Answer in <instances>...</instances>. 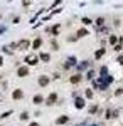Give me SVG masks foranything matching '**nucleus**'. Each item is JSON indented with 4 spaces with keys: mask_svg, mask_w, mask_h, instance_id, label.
Masks as SVG:
<instances>
[{
    "mask_svg": "<svg viewBox=\"0 0 123 126\" xmlns=\"http://www.w3.org/2000/svg\"><path fill=\"white\" fill-rule=\"evenodd\" d=\"M25 62H27V66H37L39 64V57L36 56V54H30V56L25 57Z\"/></svg>",
    "mask_w": 123,
    "mask_h": 126,
    "instance_id": "nucleus-1",
    "label": "nucleus"
},
{
    "mask_svg": "<svg viewBox=\"0 0 123 126\" xmlns=\"http://www.w3.org/2000/svg\"><path fill=\"white\" fill-rule=\"evenodd\" d=\"M29 47H30V42H29L27 39H22L20 42H17V49H19V50H27Z\"/></svg>",
    "mask_w": 123,
    "mask_h": 126,
    "instance_id": "nucleus-2",
    "label": "nucleus"
},
{
    "mask_svg": "<svg viewBox=\"0 0 123 126\" xmlns=\"http://www.w3.org/2000/svg\"><path fill=\"white\" fill-rule=\"evenodd\" d=\"M56 101H57V94L56 93H51V94L47 96V99H46V104H47V106H54Z\"/></svg>",
    "mask_w": 123,
    "mask_h": 126,
    "instance_id": "nucleus-3",
    "label": "nucleus"
},
{
    "mask_svg": "<svg viewBox=\"0 0 123 126\" xmlns=\"http://www.w3.org/2000/svg\"><path fill=\"white\" fill-rule=\"evenodd\" d=\"M17 76H19V78L29 76V66H20V67L17 69Z\"/></svg>",
    "mask_w": 123,
    "mask_h": 126,
    "instance_id": "nucleus-4",
    "label": "nucleus"
},
{
    "mask_svg": "<svg viewBox=\"0 0 123 126\" xmlns=\"http://www.w3.org/2000/svg\"><path fill=\"white\" fill-rule=\"evenodd\" d=\"M74 106H76V109H83V108L86 106V101L83 99V97H76V101H74Z\"/></svg>",
    "mask_w": 123,
    "mask_h": 126,
    "instance_id": "nucleus-5",
    "label": "nucleus"
},
{
    "mask_svg": "<svg viewBox=\"0 0 123 126\" xmlns=\"http://www.w3.org/2000/svg\"><path fill=\"white\" fill-rule=\"evenodd\" d=\"M37 82H39V86H41V87H46L49 84V78H47V76H41Z\"/></svg>",
    "mask_w": 123,
    "mask_h": 126,
    "instance_id": "nucleus-6",
    "label": "nucleus"
},
{
    "mask_svg": "<svg viewBox=\"0 0 123 126\" xmlns=\"http://www.w3.org/2000/svg\"><path fill=\"white\" fill-rule=\"evenodd\" d=\"M32 103H34V104H42V103H44V96H42V94H36V96H34V99H32Z\"/></svg>",
    "mask_w": 123,
    "mask_h": 126,
    "instance_id": "nucleus-7",
    "label": "nucleus"
},
{
    "mask_svg": "<svg viewBox=\"0 0 123 126\" xmlns=\"http://www.w3.org/2000/svg\"><path fill=\"white\" fill-rule=\"evenodd\" d=\"M81 79H83L81 74H74V76H71V78H69V82H71V84H78Z\"/></svg>",
    "mask_w": 123,
    "mask_h": 126,
    "instance_id": "nucleus-8",
    "label": "nucleus"
},
{
    "mask_svg": "<svg viewBox=\"0 0 123 126\" xmlns=\"http://www.w3.org/2000/svg\"><path fill=\"white\" fill-rule=\"evenodd\" d=\"M12 97H14V99H22V97H24V93H22V89H15V91L12 93Z\"/></svg>",
    "mask_w": 123,
    "mask_h": 126,
    "instance_id": "nucleus-9",
    "label": "nucleus"
},
{
    "mask_svg": "<svg viewBox=\"0 0 123 126\" xmlns=\"http://www.w3.org/2000/svg\"><path fill=\"white\" fill-rule=\"evenodd\" d=\"M73 66H76V57H73V56H71V57L67 59V62L64 64V67L69 69V67H73Z\"/></svg>",
    "mask_w": 123,
    "mask_h": 126,
    "instance_id": "nucleus-10",
    "label": "nucleus"
},
{
    "mask_svg": "<svg viewBox=\"0 0 123 126\" xmlns=\"http://www.w3.org/2000/svg\"><path fill=\"white\" fill-rule=\"evenodd\" d=\"M41 46H42V39H41V37H37V39H34V42L30 44V47H32V49H39Z\"/></svg>",
    "mask_w": 123,
    "mask_h": 126,
    "instance_id": "nucleus-11",
    "label": "nucleus"
},
{
    "mask_svg": "<svg viewBox=\"0 0 123 126\" xmlns=\"http://www.w3.org/2000/svg\"><path fill=\"white\" fill-rule=\"evenodd\" d=\"M39 61H42V62H49V61H51V56H49L47 52H41V56H39Z\"/></svg>",
    "mask_w": 123,
    "mask_h": 126,
    "instance_id": "nucleus-12",
    "label": "nucleus"
},
{
    "mask_svg": "<svg viewBox=\"0 0 123 126\" xmlns=\"http://www.w3.org/2000/svg\"><path fill=\"white\" fill-rule=\"evenodd\" d=\"M67 121H69V116H59L56 119V125H66Z\"/></svg>",
    "mask_w": 123,
    "mask_h": 126,
    "instance_id": "nucleus-13",
    "label": "nucleus"
},
{
    "mask_svg": "<svg viewBox=\"0 0 123 126\" xmlns=\"http://www.w3.org/2000/svg\"><path fill=\"white\" fill-rule=\"evenodd\" d=\"M104 54H106V49H98L95 52V59H101Z\"/></svg>",
    "mask_w": 123,
    "mask_h": 126,
    "instance_id": "nucleus-14",
    "label": "nucleus"
},
{
    "mask_svg": "<svg viewBox=\"0 0 123 126\" xmlns=\"http://www.w3.org/2000/svg\"><path fill=\"white\" fill-rule=\"evenodd\" d=\"M59 29H61V25L57 24V25H54V27H52V29H46V30H47V32H52L54 35H57V34H59Z\"/></svg>",
    "mask_w": 123,
    "mask_h": 126,
    "instance_id": "nucleus-15",
    "label": "nucleus"
},
{
    "mask_svg": "<svg viewBox=\"0 0 123 126\" xmlns=\"http://www.w3.org/2000/svg\"><path fill=\"white\" fill-rule=\"evenodd\" d=\"M76 35H78V37H86V35H88V30H86V29H79Z\"/></svg>",
    "mask_w": 123,
    "mask_h": 126,
    "instance_id": "nucleus-16",
    "label": "nucleus"
},
{
    "mask_svg": "<svg viewBox=\"0 0 123 126\" xmlns=\"http://www.w3.org/2000/svg\"><path fill=\"white\" fill-rule=\"evenodd\" d=\"M81 22H83V25H91V24H93V20L88 19V17H83V19H81Z\"/></svg>",
    "mask_w": 123,
    "mask_h": 126,
    "instance_id": "nucleus-17",
    "label": "nucleus"
},
{
    "mask_svg": "<svg viewBox=\"0 0 123 126\" xmlns=\"http://www.w3.org/2000/svg\"><path fill=\"white\" fill-rule=\"evenodd\" d=\"M110 44H111V46H116V44H118V37H116V35H110Z\"/></svg>",
    "mask_w": 123,
    "mask_h": 126,
    "instance_id": "nucleus-18",
    "label": "nucleus"
},
{
    "mask_svg": "<svg viewBox=\"0 0 123 126\" xmlns=\"http://www.w3.org/2000/svg\"><path fill=\"white\" fill-rule=\"evenodd\" d=\"M104 118H106V119H113V111H111V109H106Z\"/></svg>",
    "mask_w": 123,
    "mask_h": 126,
    "instance_id": "nucleus-19",
    "label": "nucleus"
},
{
    "mask_svg": "<svg viewBox=\"0 0 123 126\" xmlns=\"http://www.w3.org/2000/svg\"><path fill=\"white\" fill-rule=\"evenodd\" d=\"M95 22H96V25H98V27H103V24H104V19H103V17H98V19H96Z\"/></svg>",
    "mask_w": 123,
    "mask_h": 126,
    "instance_id": "nucleus-20",
    "label": "nucleus"
},
{
    "mask_svg": "<svg viewBox=\"0 0 123 126\" xmlns=\"http://www.w3.org/2000/svg\"><path fill=\"white\" fill-rule=\"evenodd\" d=\"M84 94H86V97H88V99H91V97L95 96V93H93L91 89H86V93H84Z\"/></svg>",
    "mask_w": 123,
    "mask_h": 126,
    "instance_id": "nucleus-21",
    "label": "nucleus"
},
{
    "mask_svg": "<svg viewBox=\"0 0 123 126\" xmlns=\"http://www.w3.org/2000/svg\"><path fill=\"white\" fill-rule=\"evenodd\" d=\"M86 67H88V62H86V61L83 62V64H78V69H79V71H84Z\"/></svg>",
    "mask_w": 123,
    "mask_h": 126,
    "instance_id": "nucleus-22",
    "label": "nucleus"
},
{
    "mask_svg": "<svg viewBox=\"0 0 123 126\" xmlns=\"http://www.w3.org/2000/svg\"><path fill=\"white\" fill-rule=\"evenodd\" d=\"M20 119H22V121H25V119H29V113H27V111H24V113L20 114Z\"/></svg>",
    "mask_w": 123,
    "mask_h": 126,
    "instance_id": "nucleus-23",
    "label": "nucleus"
},
{
    "mask_svg": "<svg viewBox=\"0 0 123 126\" xmlns=\"http://www.w3.org/2000/svg\"><path fill=\"white\" fill-rule=\"evenodd\" d=\"M2 49H3V52H5V54H9V56H12V54H14V50H12L10 47H2Z\"/></svg>",
    "mask_w": 123,
    "mask_h": 126,
    "instance_id": "nucleus-24",
    "label": "nucleus"
},
{
    "mask_svg": "<svg viewBox=\"0 0 123 126\" xmlns=\"http://www.w3.org/2000/svg\"><path fill=\"white\" fill-rule=\"evenodd\" d=\"M10 114H12V111H5L3 114H0V118H2V119H5V118H9Z\"/></svg>",
    "mask_w": 123,
    "mask_h": 126,
    "instance_id": "nucleus-25",
    "label": "nucleus"
},
{
    "mask_svg": "<svg viewBox=\"0 0 123 126\" xmlns=\"http://www.w3.org/2000/svg\"><path fill=\"white\" fill-rule=\"evenodd\" d=\"M51 46H52V49H54V50H59V44H57L56 40H52V42H51Z\"/></svg>",
    "mask_w": 123,
    "mask_h": 126,
    "instance_id": "nucleus-26",
    "label": "nucleus"
},
{
    "mask_svg": "<svg viewBox=\"0 0 123 126\" xmlns=\"http://www.w3.org/2000/svg\"><path fill=\"white\" fill-rule=\"evenodd\" d=\"M100 74H101V76L108 74V67H106V66H103V67H101V71H100Z\"/></svg>",
    "mask_w": 123,
    "mask_h": 126,
    "instance_id": "nucleus-27",
    "label": "nucleus"
},
{
    "mask_svg": "<svg viewBox=\"0 0 123 126\" xmlns=\"http://www.w3.org/2000/svg\"><path fill=\"white\" fill-rule=\"evenodd\" d=\"M86 78H88V79H93V78H95V71H93V69H91V71H88V76H86Z\"/></svg>",
    "mask_w": 123,
    "mask_h": 126,
    "instance_id": "nucleus-28",
    "label": "nucleus"
},
{
    "mask_svg": "<svg viewBox=\"0 0 123 126\" xmlns=\"http://www.w3.org/2000/svg\"><path fill=\"white\" fill-rule=\"evenodd\" d=\"M123 94V87H118L116 91H115V96H122Z\"/></svg>",
    "mask_w": 123,
    "mask_h": 126,
    "instance_id": "nucleus-29",
    "label": "nucleus"
},
{
    "mask_svg": "<svg viewBox=\"0 0 123 126\" xmlns=\"http://www.w3.org/2000/svg\"><path fill=\"white\" fill-rule=\"evenodd\" d=\"M96 111H98V106H91L89 108V114H95Z\"/></svg>",
    "mask_w": 123,
    "mask_h": 126,
    "instance_id": "nucleus-30",
    "label": "nucleus"
},
{
    "mask_svg": "<svg viewBox=\"0 0 123 126\" xmlns=\"http://www.w3.org/2000/svg\"><path fill=\"white\" fill-rule=\"evenodd\" d=\"M78 39H79L78 35H71V37H67V40H69V42H76Z\"/></svg>",
    "mask_w": 123,
    "mask_h": 126,
    "instance_id": "nucleus-31",
    "label": "nucleus"
},
{
    "mask_svg": "<svg viewBox=\"0 0 123 126\" xmlns=\"http://www.w3.org/2000/svg\"><path fill=\"white\" fill-rule=\"evenodd\" d=\"M116 62H118L120 66H123V56H118V59H116Z\"/></svg>",
    "mask_w": 123,
    "mask_h": 126,
    "instance_id": "nucleus-32",
    "label": "nucleus"
},
{
    "mask_svg": "<svg viewBox=\"0 0 123 126\" xmlns=\"http://www.w3.org/2000/svg\"><path fill=\"white\" fill-rule=\"evenodd\" d=\"M115 50H116V52H120V50H122V44H120V42L115 46Z\"/></svg>",
    "mask_w": 123,
    "mask_h": 126,
    "instance_id": "nucleus-33",
    "label": "nucleus"
},
{
    "mask_svg": "<svg viewBox=\"0 0 123 126\" xmlns=\"http://www.w3.org/2000/svg\"><path fill=\"white\" fill-rule=\"evenodd\" d=\"M22 5H24V7H27V5H30V0H22Z\"/></svg>",
    "mask_w": 123,
    "mask_h": 126,
    "instance_id": "nucleus-34",
    "label": "nucleus"
},
{
    "mask_svg": "<svg viewBox=\"0 0 123 126\" xmlns=\"http://www.w3.org/2000/svg\"><path fill=\"white\" fill-rule=\"evenodd\" d=\"M118 114H120V111H118V109H115V111H113V119H115V118H118Z\"/></svg>",
    "mask_w": 123,
    "mask_h": 126,
    "instance_id": "nucleus-35",
    "label": "nucleus"
},
{
    "mask_svg": "<svg viewBox=\"0 0 123 126\" xmlns=\"http://www.w3.org/2000/svg\"><path fill=\"white\" fill-rule=\"evenodd\" d=\"M61 2H62V0H54V3H52V7H56L57 3H61Z\"/></svg>",
    "mask_w": 123,
    "mask_h": 126,
    "instance_id": "nucleus-36",
    "label": "nucleus"
},
{
    "mask_svg": "<svg viewBox=\"0 0 123 126\" xmlns=\"http://www.w3.org/2000/svg\"><path fill=\"white\" fill-rule=\"evenodd\" d=\"M2 32H5V27H3V25H0V34H2Z\"/></svg>",
    "mask_w": 123,
    "mask_h": 126,
    "instance_id": "nucleus-37",
    "label": "nucleus"
},
{
    "mask_svg": "<svg viewBox=\"0 0 123 126\" xmlns=\"http://www.w3.org/2000/svg\"><path fill=\"white\" fill-rule=\"evenodd\" d=\"M2 64H3V57L0 56V67H2Z\"/></svg>",
    "mask_w": 123,
    "mask_h": 126,
    "instance_id": "nucleus-38",
    "label": "nucleus"
},
{
    "mask_svg": "<svg viewBox=\"0 0 123 126\" xmlns=\"http://www.w3.org/2000/svg\"><path fill=\"white\" fill-rule=\"evenodd\" d=\"M0 103H3V96H2V93H0Z\"/></svg>",
    "mask_w": 123,
    "mask_h": 126,
    "instance_id": "nucleus-39",
    "label": "nucleus"
},
{
    "mask_svg": "<svg viewBox=\"0 0 123 126\" xmlns=\"http://www.w3.org/2000/svg\"><path fill=\"white\" fill-rule=\"evenodd\" d=\"M29 126H39V125H37V123H30Z\"/></svg>",
    "mask_w": 123,
    "mask_h": 126,
    "instance_id": "nucleus-40",
    "label": "nucleus"
},
{
    "mask_svg": "<svg viewBox=\"0 0 123 126\" xmlns=\"http://www.w3.org/2000/svg\"><path fill=\"white\" fill-rule=\"evenodd\" d=\"M91 126H96V125H91Z\"/></svg>",
    "mask_w": 123,
    "mask_h": 126,
    "instance_id": "nucleus-41",
    "label": "nucleus"
},
{
    "mask_svg": "<svg viewBox=\"0 0 123 126\" xmlns=\"http://www.w3.org/2000/svg\"><path fill=\"white\" fill-rule=\"evenodd\" d=\"M0 79H2V76H0Z\"/></svg>",
    "mask_w": 123,
    "mask_h": 126,
    "instance_id": "nucleus-42",
    "label": "nucleus"
}]
</instances>
